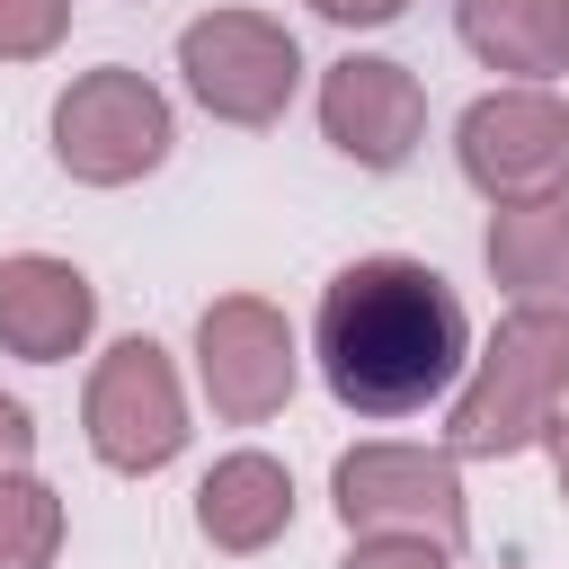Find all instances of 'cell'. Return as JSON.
Returning <instances> with one entry per match:
<instances>
[{
    "instance_id": "obj_17",
    "label": "cell",
    "mask_w": 569,
    "mask_h": 569,
    "mask_svg": "<svg viewBox=\"0 0 569 569\" xmlns=\"http://www.w3.org/2000/svg\"><path fill=\"white\" fill-rule=\"evenodd\" d=\"M27 462H36V418H27V400L0 391V471H27Z\"/></svg>"
},
{
    "instance_id": "obj_16",
    "label": "cell",
    "mask_w": 569,
    "mask_h": 569,
    "mask_svg": "<svg viewBox=\"0 0 569 569\" xmlns=\"http://www.w3.org/2000/svg\"><path fill=\"white\" fill-rule=\"evenodd\" d=\"M338 569H453V551L427 533H356Z\"/></svg>"
},
{
    "instance_id": "obj_11",
    "label": "cell",
    "mask_w": 569,
    "mask_h": 569,
    "mask_svg": "<svg viewBox=\"0 0 569 569\" xmlns=\"http://www.w3.org/2000/svg\"><path fill=\"white\" fill-rule=\"evenodd\" d=\"M284 525H293V471H284L276 453L240 445V453H222V462L196 480V533H204L213 551L249 560V551L284 542Z\"/></svg>"
},
{
    "instance_id": "obj_8",
    "label": "cell",
    "mask_w": 569,
    "mask_h": 569,
    "mask_svg": "<svg viewBox=\"0 0 569 569\" xmlns=\"http://www.w3.org/2000/svg\"><path fill=\"white\" fill-rule=\"evenodd\" d=\"M196 382L213 400V418L231 427H258L293 400L302 382V347H293V320L267 302V293H213L196 311Z\"/></svg>"
},
{
    "instance_id": "obj_19",
    "label": "cell",
    "mask_w": 569,
    "mask_h": 569,
    "mask_svg": "<svg viewBox=\"0 0 569 569\" xmlns=\"http://www.w3.org/2000/svg\"><path fill=\"white\" fill-rule=\"evenodd\" d=\"M551 471H560V498H569V418L551 427Z\"/></svg>"
},
{
    "instance_id": "obj_10",
    "label": "cell",
    "mask_w": 569,
    "mask_h": 569,
    "mask_svg": "<svg viewBox=\"0 0 569 569\" xmlns=\"http://www.w3.org/2000/svg\"><path fill=\"white\" fill-rule=\"evenodd\" d=\"M89 329H98V284L71 258H44V249L0 258V356L62 365L89 347Z\"/></svg>"
},
{
    "instance_id": "obj_2",
    "label": "cell",
    "mask_w": 569,
    "mask_h": 569,
    "mask_svg": "<svg viewBox=\"0 0 569 569\" xmlns=\"http://www.w3.org/2000/svg\"><path fill=\"white\" fill-rule=\"evenodd\" d=\"M560 409H569V320L507 311L445 409V453H462V462L533 453V445H551Z\"/></svg>"
},
{
    "instance_id": "obj_4",
    "label": "cell",
    "mask_w": 569,
    "mask_h": 569,
    "mask_svg": "<svg viewBox=\"0 0 569 569\" xmlns=\"http://www.w3.org/2000/svg\"><path fill=\"white\" fill-rule=\"evenodd\" d=\"M169 142H178V116L133 62H98L53 98V160L80 187H133L169 160Z\"/></svg>"
},
{
    "instance_id": "obj_13",
    "label": "cell",
    "mask_w": 569,
    "mask_h": 569,
    "mask_svg": "<svg viewBox=\"0 0 569 569\" xmlns=\"http://www.w3.org/2000/svg\"><path fill=\"white\" fill-rule=\"evenodd\" d=\"M453 27L516 89H542L551 71H569V0H453Z\"/></svg>"
},
{
    "instance_id": "obj_12",
    "label": "cell",
    "mask_w": 569,
    "mask_h": 569,
    "mask_svg": "<svg viewBox=\"0 0 569 569\" xmlns=\"http://www.w3.org/2000/svg\"><path fill=\"white\" fill-rule=\"evenodd\" d=\"M480 258H489V276L507 284L516 311L569 320V196H551V204H498L489 231H480Z\"/></svg>"
},
{
    "instance_id": "obj_5",
    "label": "cell",
    "mask_w": 569,
    "mask_h": 569,
    "mask_svg": "<svg viewBox=\"0 0 569 569\" xmlns=\"http://www.w3.org/2000/svg\"><path fill=\"white\" fill-rule=\"evenodd\" d=\"M80 427H89V453L124 480L142 471H169L187 453V382L169 365L160 338H116L98 365H89V391H80Z\"/></svg>"
},
{
    "instance_id": "obj_7",
    "label": "cell",
    "mask_w": 569,
    "mask_h": 569,
    "mask_svg": "<svg viewBox=\"0 0 569 569\" xmlns=\"http://www.w3.org/2000/svg\"><path fill=\"white\" fill-rule=\"evenodd\" d=\"M462 178L498 204H551L569 196V98L560 89H489L453 124Z\"/></svg>"
},
{
    "instance_id": "obj_1",
    "label": "cell",
    "mask_w": 569,
    "mask_h": 569,
    "mask_svg": "<svg viewBox=\"0 0 569 569\" xmlns=\"http://www.w3.org/2000/svg\"><path fill=\"white\" fill-rule=\"evenodd\" d=\"M311 356L338 409L356 418H418L445 400L471 365V320L462 293L427 258H356L320 284L311 311Z\"/></svg>"
},
{
    "instance_id": "obj_6",
    "label": "cell",
    "mask_w": 569,
    "mask_h": 569,
    "mask_svg": "<svg viewBox=\"0 0 569 569\" xmlns=\"http://www.w3.org/2000/svg\"><path fill=\"white\" fill-rule=\"evenodd\" d=\"M338 525L356 533H427L445 551H462L471 533V498H462V453L445 445H347L329 471Z\"/></svg>"
},
{
    "instance_id": "obj_9",
    "label": "cell",
    "mask_w": 569,
    "mask_h": 569,
    "mask_svg": "<svg viewBox=\"0 0 569 569\" xmlns=\"http://www.w3.org/2000/svg\"><path fill=\"white\" fill-rule=\"evenodd\" d=\"M320 133L356 160V169H400L427 133V89L409 62L391 53H338L320 71Z\"/></svg>"
},
{
    "instance_id": "obj_15",
    "label": "cell",
    "mask_w": 569,
    "mask_h": 569,
    "mask_svg": "<svg viewBox=\"0 0 569 569\" xmlns=\"http://www.w3.org/2000/svg\"><path fill=\"white\" fill-rule=\"evenodd\" d=\"M71 36V0H0V62H44Z\"/></svg>"
},
{
    "instance_id": "obj_18",
    "label": "cell",
    "mask_w": 569,
    "mask_h": 569,
    "mask_svg": "<svg viewBox=\"0 0 569 569\" xmlns=\"http://www.w3.org/2000/svg\"><path fill=\"white\" fill-rule=\"evenodd\" d=\"M311 18H329V27H391L409 0H302Z\"/></svg>"
},
{
    "instance_id": "obj_14",
    "label": "cell",
    "mask_w": 569,
    "mask_h": 569,
    "mask_svg": "<svg viewBox=\"0 0 569 569\" xmlns=\"http://www.w3.org/2000/svg\"><path fill=\"white\" fill-rule=\"evenodd\" d=\"M62 533H71L62 489L36 471H0V569H53Z\"/></svg>"
},
{
    "instance_id": "obj_3",
    "label": "cell",
    "mask_w": 569,
    "mask_h": 569,
    "mask_svg": "<svg viewBox=\"0 0 569 569\" xmlns=\"http://www.w3.org/2000/svg\"><path fill=\"white\" fill-rule=\"evenodd\" d=\"M178 80L213 124H276L302 89V44L267 9H204L178 27Z\"/></svg>"
}]
</instances>
